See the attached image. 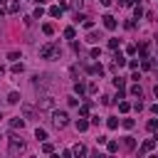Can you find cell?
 Here are the masks:
<instances>
[{"instance_id": "1", "label": "cell", "mask_w": 158, "mask_h": 158, "mask_svg": "<svg viewBox=\"0 0 158 158\" xmlns=\"http://www.w3.org/2000/svg\"><path fill=\"white\" fill-rule=\"evenodd\" d=\"M25 151V141L17 136V133H10L7 136V153L10 156H17V153H22Z\"/></svg>"}, {"instance_id": "2", "label": "cell", "mask_w": 158, "mask_h": 158, "mask_svg": "<svg viewBox=\"0 0 158 158\" xmlns=\"http://www.w3.org/2000/svg\"><path fill=\"white\" fill-rule=\"evenodd\" d=\"M40 57H42V59H54V57H59V44H54V42L42 44V47H40Z\"/></svg>"}, {"instance_id": "3", "label": "cell", "mask_w": 158, "mask_h": 158, "mask_svg": "<svg viewBox=\"0 0 158 158\" xmlns=\"http://www.w3.org/2000/svg\"><path fill=\"white\" fill-rule=\"evenodd\" d=\"M52 126L59 128V131L67 128V126H69V114H67V111H52Z\"/></svg>"}, {"instance_id": "4", "label": "cell", "mask_w": 158, "mask_h": 158, "mask_svg": "<svg viewBox=\"0 0 158 158\" xmlns=\"http://www.w3.org/2000/svg\"><path fill=\"white\" fill-rule=\"evenodd\" d=\"M37 109H40V111H54V99H52V96L37 99Z\"/></svg>"}, {"instance_id": "5", "label": "cell", "mask_w": 158, "mask_h": 158, "mask_svg": "<svg viewBox=\"0 0 158 158\" xmlns=\"http://www.w3.org/2000/svg\"><path fill=\"white\" fill-rule=\"evenodd\" d=\"M156 146H158V141H156V136H153V138H146V141H143V146L138 148V156H146V153H151V151H153Z\"/></svg>"}, {"instance_id": "6", "label": "cell", "mask_w": 158, "mask_h": 158, "mask_svg": "<svg viewBox=\"0 0 158 158\" xmlns=\"http://www.w3.org/2000/svg\"><path fill=\"white\" fill-rule=\"evenodd\" d=\"M22 116H25L27 121H32V118L37 116V111H35V106H32V104H22Z\"/></svg>"}, {"instance_id": "7", "label": "cell", "mask_w": 158, "mask_h": 158, "mask_svg": "<svg viewBox=\"0 0 158 158\" xmlns=\"http://www.w3.org/2000/svg\"><path fill=\"white\" fill-rule=\"evenodd\" d=\"M84 69H86L89 74H94V77H101V74H104V67H101V64H84Z\"/></svg>"}, {"instance_id": "8", "label": "cell", "mask_w": 158, "mask_h": 158, "mask_svg": "<svg viewBox=\"0 0 158 158\" xmlns=\"http://www.w3.org/2000/svg\"><path fill=\"white\" fill-rule=\"evenodd\" d=\"M101 22H104V27H106V30H116V20H114L111 15H104V17H101Z\"/></svg>"}, {"instance_id": "9", "label": "cell", "mask_w": 158, "mask_h": 158, "mask_svg": "<svg viewBox=\"0 0 158 158\" xmlns=\"http://www.w3.org/2000/svg\"><path fill=\"white\" fill-rule=\"evenodd\" d=\"M22 126H25V118H20V116L10 118V128H12V131H17V128H22Z\"/></svg>"}, {"instance_id": "10", "label": "cell", "mask_w": 158, "mask_h": 158, "mask_svg": "<svg viewBox=\"0 0 158 158\" xmlns=\"http://www.w3.org/2000/svg\"><path fill=\"white\" fill-rule=\"evenodd\" d=\"M74 126H77V131H79V133H81V131H86V128H89V126H91V123H89V121H86V116H81V118H79V121H77V123H74Z\"/></svg>"}, {"instance_id": "11", "label": "cell", "mask_w": 158, "mask_h": 158, "mask_svg": "<svg viewBox=\"0 0 158 158\" xmlns=\"http://www.w3.org/2000/svg\"><path fill=\"white\" fill-rule=\"evenodd\" d=\"M74 94H79V96L86 94V84L84 81H74Z\"/></svg>"}, {"instance_id": "12", "label": "cell", "mask_w": 158, "mask_h": 158, "mask_svg": "<svg viewBox=\"0 0 158 158\" xmlns=\"http://www.w3.org/2000/svg\"><path fill=\"white\" fill-rule=\"evenodd\" d=\"M133 146H136V138H133V136H126V138H123V148L133 151Z\"/></svg>"}, {"instance_id": "13", "label": "cell", "mask_w": 158, "mask_h": 158, "mask_svg": "<svg viewBox=\"0 0 158 158\" xmlns=\"http://www.w3.org/2000/svg\"><path fill=\"white\" fill-rule=\"evenodd\" d=\"M72 153H74V156H86L89 151H86V146H81V143H79V146H74V148H72Z\"/></svg>"}, {"instance_id": "14", "label": "cell", "mask_w": 158, "mask_h": 158, "mask_svg": "<svg viewBox=\"0 0 158 158\" xmlns=\"http://www.w3.org/2000/svg\"><path fill=\"white\" fill-rule=\"evenodd\" d=\"M20 10V0H10L7 2V12H17Z\"/></svg>"}, {"instance_id": "15", "label": "cell", "mask_w": 158, "mask_h": 158, "mask_svg": "<svg viewBox=\"0 0 158 158\" xmlns=\"http://www.w3.org/2000/svg\"><path fill=\"white\" fill-rule=\"evenodd\" d=\"M62 10H64L62 5H52V7H49V15H52V17H59V15H62Z\"/></svg>"}, {"instance_id": "16", "label": "cell", "mask_w": 158, "mask_h": 158, "mask_svg": "<svg viewBox=\"0 0 158 158\" xmlns=\"http://www.w3.org/2000/svg\"><path fill=\"white\" fill-rule=\"evenodd\" d=\"M42 32H44V35H54V25H52V22H44V25H42Z\"/></svg>"}, {"instance_id": "17", "label": "cell", "mask_w": 158, "mask_h": 158, "mask_svg": "<svg viewBox=\"0 0 158 158\" xmlns=\"http://www.w3.org/2000/svg\"><path fill=\"white\" fill-rule=\"evenodd\" d=\"M114 86H116V89H123V86H126V79H123V77H114Z\"/></svg>"}, {"instance_id": "18", "label": "cell", "mask_w": 158, "mask_h": 158, "mask_svg": "<svg viewBox=\"0 0 158 158\" xmlns=\"http://www.w3.org/2000/svg\"><path fill=\"white\" fill-rule=\"evenodd\" d=\"M89 109H91V101H86L84 106H79V116H89Z\"/></svg>"}, {"instance_id": "19", "label": "cell", "mask_w": 158, "mask_h": 158, "mask_svg": "<svg viewBox=\"0 0 158 158\" xmlns=\"http://www.w3.org/2000/svg\"><path fill=\"white\" fill-rule=\"evenodd\" d=\"M106 151H109V153H116V151H118V143H116V141H106Z\"/></svg>"}, {"instance_id": "20", "label": "cell", "mask_w": 158, "mask_h": 158, "mask_svg": "<svg viewBox=\"0 0 158 158\" xmlns=\"http://www.w3.org/2000/svg\"><path fill=\"white\" fill-rule=\"evenodd\" d=\"M131 94H133V96H138V99H141V96H143V89H141V86H138V84H133V86H131Z\"/></svg>"}, {"instance_id": "21", "label": "cell", "mask_w": 158, "mask_h": 158, "mask_svg": "<svg viewBox=\"0 0 158 158\" xmlns=\"http://www.w3.org/2000/svg\"><path fill=\"white\" fill-rule=\"evenodd\" d=\"M17 101H20V94H17V91L7 94V104H17Z\"/></svg>"}, {"instance_id": "22", "label": "cell", "mask_w": 158, "mask_h": 158, "mask_svg": "<svg viewBox=\"0 0 158 158\" xmlns=\"http://www.w3.org/2000/svg\"><path fill=\"white\" fill-rule=\"evenodd\" d=\"M128 109H131V104H128V101H123V99H121V101H118V111H121V114H126V111H128Z\"/></svg>"}, {"instance_id": "23", "label": "cell", "mask_w": 158, "mask_h": 158, "mask_svg": "<svg viewBox=\"0 0 158 158\" xmlns=\"http://www.w3.org/2000/svg\"><path fill=\"white\" fill-rule=\"evenodd\" d=\"M35 138H37V141H44V138H47V131H44V128H37V131H35Z\"/></svg>"}, {"instance_id": "24", "label": "cell", "mask_w": 158, "mask_h": 158, "mask_svg": "<svg viewBox=\"0 0 158 158\" xmlns=\"http://www.w3.org/2000/svg\"><path fill=\"white\" fill-rule=\"evenodd\" d=\"M106 126H109L111 131H114V128H118V118H114V116H111V118L106 121Z\"/></svg>"}, {"instance_id": "25", "label": "cell", "mask_w": 158, "mask_h": 158, "mask_svg": "<svg viewBox=\"0 0 158 158\" xmlns=\"http://www.w3.org/2000/svg\"><path fill=\"white\" fill-rule=\"evenodd\" d=\"M146 128H148V131H156V128H158V118H151V121L146 123Z\"/></svg>"}, {"instance_id": "26", "label": "cell", "mask_w": 158, "mask_h": 158, "mask_svg": "<svg viewBox=\"0 0 158 158\" xmlns=\"http://www.w3.org/2000/svg\"><path fill=\"white\" fill-rule=\"evenodd\" d=\"M42 15H44V7H42V5H40V7H37V10H35V12H32V20H35V17H37V20H40V17H42Z\"/></svg>"}, {"instance_id": "27", "label": "cell", "mask_w": 158, "mask_h": 158, "mask_svg": "<svg viewBox=\"0 0 158 158\" xmlns=\"http://www.w3.org/2000/svg\"><path fill=\"white\" fill-rule=\"evenodd\" d=\"M81 25H84L86 30H91V27H94V20H91V17H84V20H81Z\"/></svg>"}, {"instance_id": "28", "label": "cell", "mask_w": 158, "mask_h": 158, "mask_svg": "<svg viewBox=\"0 0 158 158\" xmlns=\"http://www.w3.org/2000/svg\"><path fill=\"white\" fill-rule=\"evenodd\" d=\"M22 69H25V67H22V62H15V64H12V74H20Z\"/></svg>"}, {"instance_id": "29", "label": "cell", "mask_w": 158, "mask_h": 158, "mask_svg": "<svg viewBox=\"0 0 158 158\" xmlns=\"http://www.w3.org/2000/svg\"><path fill=\"white\" fill-rule=\"evenodd\" d=\"M86 42H91V44H94V42H99V35H96V32H91V35H86Z\"/></svg>"}, {"instance_id": "30", "label": "cell", "mask_w": 158, "mask_h": 158, "mask_svg": "<svg viewBox=\"0 0 158 158\" xmlns=\"http://www.w3.org/2000/svg\"><path fill=\"white\" fill-rule=\"evenodd\" d=\"M7 59H12V62H17V59H22V54H20V52H10V54H7Z\"/></svg>"}, {"instance_id": "31", "label": "cell", "mask_w": 158, "mask_h": 158, "mask_svg": "<svg viewBox=\"0 0 158 158\" xmlns=\"http://www.w3.org/2000/svg\"><path fill=\"white\" fill-rule=\"evenodd\" d=\"M42 151H44V153H54V146H52V143H42Z\"/></svg>"}, {"instance_id": "32", "label": "cell", "mask_w": 158, "mask_h": 158, "mask_svg": "<svg viewBox=\"0 0 158 158\" xmlns=\"http://www.w3.org/2000/svg\"><path fill=\"white\" fill-rule=\"evenodd\" d=\"M64 37L72 40V37H74V27H67V30H64Z\"/></svg>"}, {"instance_id": "33", "label": "cell", "mask_w": 158, "mask_h": 158, "mask_svg": "<svg viewBox=\"0 0 158 158\" xmlns=\"http://www.w3.org/2000/svg\"><path fill=\"white\" fill-rule=\"evenodd\" d=\"M89 54H91V59H96V57H101V49H99V47H94Z\"/></svg>"}, {"instance_id": "34", "label": "cell", "mask_w": 158, "mask_h": 158, "mask_svg": "<svg viewBox=\"0 0 158 158\" xmlns=\"http://www.w3.org/2000/svg\"><path fill=\"white\" fill-rule=\"evenodd\" d=\"M86 94H96V84H94V81L86 84Z\"/></svg>"}, {"instance_id": "35", "label": "cell", "mask_w": 158, "mask_h": 158, "mask_svg": "<svg viewBox=\"0 0 158 158\" xmlns=\"http://www.w3.org/2000/svg\"><path fill=\"white\" fill-rule=\"evenodd\" d=\"M121 123H123V128H133V118H123Z\"/></svg>"}, {"instance_id": "36", "label": "cell", "mask_w": 158, "mask_h": 158, "mask_svg": "<svg viewBox=\"0 0 158 158\" xmlns=\"http://www.w3.org/2000/svg\"><path fill=\"white\" fill-rule=\"evenodd\" d=\"M133 15H136V20H138V17L143 15V7H141V5H136V10H133Z\"/></svg>"}, {"instance_id": "37", "label": "cell", "mask_w": 158, "mask_h": 158, "mask_svg": "<svg viewBox=\"0 0 158 158\" xmlns=\"http://www.w3.org/2000/svg\"><path fill=\"white\" fill-rule=\"evenodd\" d=\"M109 49H118V40H109Z\"/></svg>"}, {"instance_id": "38", "label": "cell", "mask_w": 158, "mask_h": 158, "mask_svg": "<svg viewBox=\"0 0 158 158\" xmlns=\"http://www.w3.org/2000/svg\"><path fill=\"white\" fill-rule=\"evenodd\" d=\"M136 49H138L136 44H128V47H126V52H128V54H136Z\"/></svg>"}, {"instance_id": "39", "label": "cell", "mask_w": 158, "mask_h": 158, "mask_svg": "<svg viewBox=\"0 0 158 158\" xmlns=\"http://www.w3.org/2000/svg\"><path fill=\"white\" fill-rule=\"evenodd\" d=\"M126 64H128L131 69H138V59H131V62H126Z\"/></svg>"}, {"instance_id": "40", "label": "cell", "mask_w": 158, "mask_h": 158, "mask_svg": "<svg viewBox=\"0 0 158 158\" xmlns=\"http://www.w3.org/2000/svg\"><path fill=\"white\" fill-rule=\"evenodd\" d=\"M69 77H72V79H77V77H79V72H77V67H72V69H69Z\"/></svg>"}, {"instance_id": "41", "label": "cell", "mask_w": 158, "mask_h": 158, "mask_svg": "<svg viewBox=\"0 0 158 158\" xmlns=\"http://www.w3.org/2000/svg\"><path fill=\"white\" fill-rule=\"evenodd\" d=\"M151 111H153V114L158 116V104H153V106H151Z\"/></svg>"}, {"instance_id": "42", "label": "cell", "mask_w": 158, "mask_h": 158, "mask_svg": "<svg viewBox=\"0 0 158 158\" xmlns=\"http://www.w3.org/2000/svg\"><path fill=\"white\" fill-rule=\"evenodd\" d=\"M99 2H101L104 7H109V5H111V0H99Z\"/></svg>"}, {"instance_id": "43", "label": "cell", "mask_w": 158, "mask_h": 158, "mask_svg": "<svg viewBox=\"0 0 158 158\" xmlns=\"http://www.w3.org/2000/svg\"><path fill=\"white\" fill-rule=\"evenodd\" d=\"M131 2H133V0H121V5H123V7H128Z\"/></svg>"}, {"instance_id": "44", "label": "cell", "mask_w": 158, "mask_h": 158, "mask_svg": "<svg viewBox=\"0 0 158 158\" xmlns=\"http://www.w3.org/2000/svg\"><path fill=\"white\" fill-rule=\"evenodd\" d=\"M153 94H156V99H158V84H156V86H153Z\"/></svg>"}, {"instance_id": "45", "label": "cell", "mask_w": 158, "mask_h": 158, "mask_svg": "<svg viewBox=\"0 0 158 158\" xmlns=\"http://www.w3.org/2000/svg\"><path fill=\"white\" fill-rule=\"evenodd\" d=\"M2 15H5V10H2V7H0V17H2Z\"/></svg>"}, {"instance_id": "46", "label": "cell", "mask_w": 158, "mask_h": 158, "mask_svg": "<svg viewBox=\"0 0 158 158\" xmlns=\"http://www.w3.org/2000/svg\"><path fill=\"white\" fill-rule=\"evenodd\" d=\"M37 2H40V5H42V2H47V0H37Z\"/></svg>"}, {"instance_id": "47", "label": "cell", "mask_w": 158, "mask_h": 158, "mask_svg": "<svg viewBox=\"0 0 158 158\" xmlns=\"http://www.w3.org/2000/svg\"><path fill=\"white\" fill-rule=\"evenodd\" d=\"M156 49H158V42H156Z\"/></svg>"}, {"instance_id": "48", "label": "cell", "mask_w": 158, "mask_h": 158, "mask_svg": "<svg viewBox=\"0 0 158 158\" xmlns=\"http://www.w3.org/2000/svg\"><path fill=\"white\" fill-rule=\"evenodd\" d=\"M0 118H2V114H0Z\"/></svg>"}, {"instance_id": "49", "label": "cell", "mask_w": 158, "mask_h": 158, "mask_svg": "<svg viewBox=\"0 0 158 158\" xmlns=\"http://www.w3.org/2000/svg\"><path fill=\"white\" fill-rule=\"evenodd\" d=\"M0 2H2V0H0Z\"/></svg>"}]
</instances>
